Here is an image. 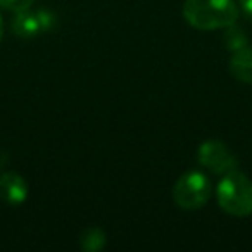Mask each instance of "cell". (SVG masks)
<instances>
[{"label":"cell","mask_w":252,"mask_h":252,"mask_svg":"<svg viewBox=\"0 0 252 252\" xmlns=\"http://www.w3.org/2000/svg\"><path fill=\"white\" fill-rule=\"evenodd\" d=\"M183 18L200 32L224 30L237 23L238 7L235 0H185Z\"/></svg>","instance_id":"6da1fadb"},{"label":"cell","mask_w":252,"mask_h":252,"mask_svg":"<svg viewBox=\"0 0 252 252\" xmlns=\"http://www.w3.org/2000/svg\"><path fill=\"white\" fill-rule=\"evenodd\" d=\"M218 204L226 214L245 218L252 214V182L244 173L231 169L218 183Z\"/></svg>","instance_id":"7a4b0ae2"},{"label":"cell","mask_w":252,"mask_h":252,"mask_svg":"<svg viewBox=\"0 0 252 252\" xmlns=\"http://www.w3.org/2000/svg\"><path fill=\"white\" fill-rule=\"evenodd\" d=\"M211 197V182L202 171H189L176 180L173 199L183 211H197L207 204Z\"/></svg>","instance_id":"3957f363"},{"label":"cell","mask_w":252,"mask_h":252,"mask_svg":"<svg viewBox=\"0 0 252 252\" xmlns=\"http://www.w3.org/2000/svg\"><path fill=\"white\" fill-rule=\"evenodd\" d=\"M197 159L202 168L209 169L214 175H226L231 169H237L238 161L233 152L221 140H206L197 151Z\"/></svg>","instance_id":"277c9868"},{"label":"cell","mask_w":252,"mask_h":252,"mask_svg":"<svg viewBox=\"0 0 252 252\" xmlns=\"http://www.w3.org/2000/svg\"><path fill=\"white\" fill-rule=\"evenodd\" d=\"M28 183L19 173L5 171L0 176V199L11 206H19L28 199Z\"/></svg>","instance_id":"5b68a950"},{"label":"cell","mask_w":252,"mask_h":252,"mask_svg":"<svg viewBox=\"0 0 252 252\" xmlns=\"http://www.w3.org/2000/svg\"><path fill=\"white\" fill-rule=\"evenodd\" d=\"M228 67L233 78L242 83L252 85V47H244L233 52Z\"/></svg>","instance_id":"8992f818"},{"label":"cell","mask_w":252,"mask_h":252,"mask_svg":"<svg viewBox=\"0 0 252 252\" xmlns=\"http://www.w3.org/2000/svg\"><path fill=\"white\" fill-rule=\"evenodd\" d=\"M12 33L19 38H33L38 33H42L38 14L32 12L30 9L16 12V18L12 19Z\"/></svg>","instance_id":"52a82bcc"},{"label":"cell","mask_w":252,"mask_h":252,"mask_svg":"<svg viewBox=\"0 0 252 252\" xmlns=\"http://www.w3.org/2000/svg\"><path fill=\"white\" fill-rule=\"evenodd\" d=\"M105 237L104 230L98 226H90L81 233L80 237V247L85 252H98L105 247Z\"/></svg>","instance_id":"ba28073f"},{"label":"cell","mask_w":252,"mask_h":252,"mask_svg":"<svg viewBox=\"0 0 252 252\" xmlns=\"http://www.w3.org/2000/svg\"><path fill=\"white\" fill-rule=\"evenodd\" d=\"M223 45H224V49H228L230 52H237V50L247 47V35H245V32L240 26H237V23H233V25L224 28Z\"/></svg>","instance_id":"9c48e42d"},{"label":"cell","mask_w":252,"mask_h":252,"mask_svg":"<svg viewBox=\"0 0 252 252\" xmlns=\"http://www.w3.org/2000/svg\"><path fill=\"white\" fill-rule=\"evenodd\" d=\"M35 0H0V7L11 12H21L32 7Z\"/></svg>","instance_id":"30bf717a"},{"label":"cell","mask_w":252,"mask_h":252,"mask_svg":"<svg viewBox=\"0 0 252 252\" xmlns=\"http://www.w3.org/2000/svg\"><path fill=\"white\" fill-rule=\"evenodd\" d=\"M36 14H38V21H40V28H42V33L50 32V30L56 26L57 19H56V16H54L50 11H47V9H40V11H36Z\"/></svg>","instance_id":"8fae6325"},{"label":"cell","mask_w":252,"mask_h":252,"mask_svg":"<svg viewBox=\"0 0 252 252\" xmlns=\"http://www.w3.org/2000/svg\"><path fill=\"white\" fill-rule=\"evenodd\" d=\"M240 7L244 9V12L247 16H252V0H238Z\"/></svg>","instance_id":"7c38bea8"},{"label":"cell","mask_w":252,"mask_h":252,"mask_svg":"<svg viewBox=\"0 0 252 252\" xmlns=\"http://www.w3.org/2000/svg\"><path fill=\"white\" fill-rule=\"evenodd\" d=\"M4 38V25H2V18H0V42Z\"/></svg>","instance_id":"4fadbf2b"}]
</instances>
